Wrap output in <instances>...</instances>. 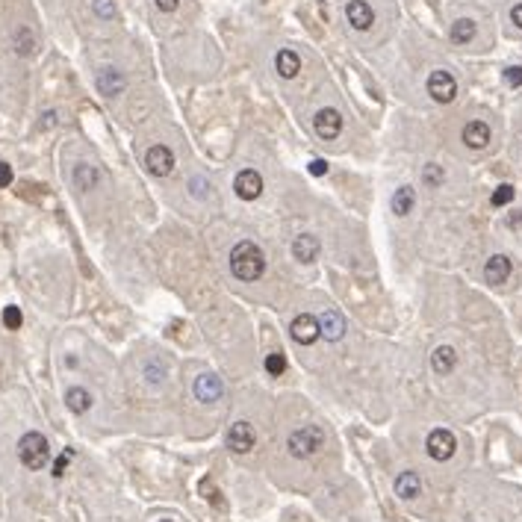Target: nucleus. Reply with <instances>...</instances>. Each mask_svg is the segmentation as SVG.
Segmentation results:
<instances>
[{
    "mask_svg": "<svg viewBox=\"0 0 522 522\" xmlns=\"http://www.w3.org/2000/svg\"><path fill=\"white\" fill-rule=\"evenodd\" d=\"M505 83L507 86H522V68L519 65H510V68L505 71Z\"/></svg>",
    "mask_w": 522,
    "mask_h": 522,
    "instance_id": "obj_33",
    "label": "nucleus"
},
{
    "mask_svg": "<svg viewBox=\"0 0 522 522\" xmlns=\"http://www.w3.org/2000/svg\"><path fill=\"white\" fill-rule=\"evenodd\" d=\"M227 449L236 454H248L254 449V428L248 422H233L227 431Z\"/></svg>",
    "mask_w": 522,
    "mask_h": 522,
    "instance_id": "obj_7",
    "label": "nucleus"
},
{
    "mask_svg": "<svg viewBox=\"0 0 522 522\" xmlns=\"http://www.w3.org/2000/svg\"><path fill=\"white\" fill-rule=\"evenodd\" d=\"M310 174H313V177L328 174V162L325 160H313V162H310Z\"/></svg>",
    "mask_w": 522,
    "mask_h": 522,
    "instance_id": "obj_35",
    "label": "nucleus"
},
{
    "mask_svg": "<svg viewBox=\"0 0 522 522\" xmlns=\"http://www.w3.org/2000/svg\"><path fill=\"white\" fill-rule=\"evenodd\" d=\"M12 165H9V162H0V189H6L9 183H12Z\"/></svg>",
    "mask_w": 522,
    "mask_h": 522,
    "instance_id": "obj_34",
    "label": "nucleus"
},
{
    "mask_svg": "<svg viewBox=\"0 0 522 522\" xmlns=\"http://www.w3.org/2000/svg\"><path fill=\"white\" fill-rule=\"evenodd\" d=\"M313 127L321 139H337L339 130H342V115L337 109H319L316 118H313Z\"/></svg>",
    "mask_w": 522,
    "mask_h": 522,
    "instance_id": "obj_11",
    "label": "nucleus"
},
{
    "mask_svg": "<svg viewBox=\"0 0 522 522\" xmlns=\"http://www.w3.org/2000/svg\"><path fill=\"white\" fill-rule=\"evenodd\" d=\"M65 404H68L71 413H86L88 407H92V395L83 386H71L68 393H65Z\"/></svg>",
    "mask_w": 522,
    "mask_h": 522,
    "instance_id": "obj_21",
    "label": "nucleus"
},
{
    "mask_svg": "<svg viewBox=\"0 0 522 522\" xmlns=\"http://www.w3.org/2000/svg\"><path fill=\"white\" fill-rule=\"evenodd\" d=\"M274 68H277V74H281L283 80H292V77L301 71V59H298L295 50H281L274 57Z\"/></svg>",
    "mask_w": 522,
    "mask_h": 522,
    "instance_id": "obj_19",
    "label": "nucleus"
},
{
    "mask_svg": "<svg viewBox=\"0 0 522 522\" xmlns=\"http://www.w3.org/2000/svg\"><path fill=\"white\" fill-rule=\"evenodd\" d=\"M192 195H198V198L204 195V183L201 180H192Z\"/></svg>",
    "mask_w": 522,
    "mask_h": 522,
    "instance_id": "obj_39",
    "label": "nucleus"
},
{
    "mask_svg": "<svg viewBox=\"0 0 522 522\" xmlns=\"http://www.w3.org/2000/svg\"><path fill=\"white\" fill-rule=\"evenodd\" d=\"M416 204V192H413V186H402V189H395V195H393V213L395 216H407L410 209H413Z\"/></svg>",
    "mask_w": 522,
    "mask_h": 522,
    "instance_id": "obj_22",
    "label": "nucleus"
},
{
    "mask_svg": "<svg viewBox=\"0 0 522 522\" xmlns=\"http://www.w3.org/2000/svg\"><path fill=\"white\" fill-rule=\"evenodd\" d=\"M15 48H18V53H32V36H30V30L27 27H21L18 30V36H15Z\"/></svg>",
    "mask_w": 522,
    "mask_h": 522,
    "instance_id": "obj_29",
    "label": "nucleus"
},
{
    "mask_svg": "<svg viewBox=\"0 0 522 522\" xmlns=\"http://www.w3.org/2000/svg\"><path fill=\"white\" fill-rule=\"evenodd\" d=\"M230 272L239 277V281H257L265 272V254L260 245L254 242H239L236 248L230 251Z\"/></svg>",
    "mask_w": 522,
    "mask_h": 522,
    "instance_id": "obj_1",
    "label": "nucleus"
},
{
    "mask_svg": "<svg viewBox=\"0 0 522 522\" xmlns=\"http://www.w3.org/2000/svg\"><path fill=\"white\" fill-rule=\"evenodd\" d=\"M319 325H321L325 339H330V342L342 339V334H346V319H342L339 310H325V316L319 319Z\"/></svg>",
    "mask_w": 522,
    "mask_h": 522,
    "instance_id": "obj_14",
    "label": "nucleus"
},
{
    "mask_svg": "<svg viewBox=\"0 0 522 522\" xmlns=\"http://www.w3.org/2000/svg\"><path fill=\"white\" fill-rule=\"evenodd\" d=\"M321 446H325V431L319 425H301L286 440V449H290L292 458H310V454H316Z\"/></svg>",
    "mask_w": 522,
    "mask_h": 522,
    "instance_id": "obj_3",
    "label": "nucleus"
},
{
    "mask_svg": "<svg viewBox=\"0 0 522 522\" xmlns=\"http://www.w3.org/2000/svg\"><path fill=\"white\" fill-rule=\"evenodd\" d=\"M95 12L101 15V18H113V15H115L113 0H95Z\"/></svg>",
    "mask_w": 522,
    "mask_h": 522,
    "instance_id": "obj_32",
    "label": "nucleus"
},
{
    "mask_svg": "<svg viewBox=\"0 0 522 522\" xmlns=\"http://www.w3.org/2000/svg\"><path fill=\"white\" fill-rule=\"evenodd\" d=\"M510 21H514V24L522 30V3H516L514 9H510Z\"/></svg>",
    "mask_w": 522,
    "mask_h": 522,
    "instance_id": "obj_36",
    "label": "nucleus"
},
{
    "mask_svg": "<svg viewBox=\"0 0 522 522\" xmlns=\"http://www.w3.org/2000/svg\"><path fill=\"white\" fill-rule=\"evenodd\" d=\"M145 165H148L151 174L165 177V174H171V169H174V153L165 148V145H153V148H148V153H145Z\"/></svg>",
    "mask_w": 522,
    "mask_h": 522,
    "instance_id": "obj_8",
    "label": "nucleus"
},
{
    "mask_svg": "<svg viewBox=\"0 0 522 522\" xmlns=\"http://www.w3.org/2000/svg\"><path fill=\"white\" fill-rule=\"evenodd\" d=\"M71 458H74V451H71V449H65V451L59 454V458H57V463H53V475H57V478H62V475H65V466H68Z\"/></svg>",
    "mask_w": 522,
    "mask_h": 522,
    "instance_id": "obj_31",
    "label": "nucleus"
},
{
    "mask_svg": "<svg viewBox=\"0 0 522 522\" xmlns=\"http://www.w3.org/2000/svg\"><path fill=\"white\" fill-rule=\"evenodd\" d=\"M201 496L207 498L209 505H216V507H225V502H221V493L213 487V481H201Z\"/></svg>",
    "mask_w": 522,
    "mask_h": 522,
    "instance_id": "obj_30",
    "label": "nucleus"
},
{
    "mask_svg": "<svg viewBox=\"0 0 522 522\" xmlns=\"http://www.w3.org/2000/svg\"><path fill=\"white\" fill-rule=\"evenodd\" d=\"M21 321H24V316H21V310H18L15 304H9V307L3 310V325H6L9 330H18V328H21Z\"/></svg>",
    "mask_w": 522,
    "mask_h": 522,
    "instance_id": "obj_28",
    "label": "nucleus"
},
{
    "mask_svg": "<svg viewBox=\"0 0 522 522\" xmlns=\"http://www.w3.org/2000/svg\"><path fill=\"white\" fill-rule=\"evenodd\" d=\"M463 142L475 151H481L490 145V127L484 124V121H469V124L463 127Z\"/></svg>",
    "mask_w": 522,
    "mask_h": 522,
    "instance_id": "obj_15",
    "label": "nucleus"
},
{
    "mask_svg": "<svg viewBox=\"0 0 522 522\" xmlns=\"http://www.w3.org/2000/svg\"><path fill=\"white\" fill-rule=\"evenodd\" d=\"M431 366H434L437 375H449V372H454V366H458V354H454L451 346H440L431 354Z\"/></svg>",
    "mask_w": 522,
    "mask_h": 522,
    "instance_id": "obj_20",
    "label": "nucleus"
},
{
    "mask_svg": "<svg viewBox=\"0 0 522 522\" xmlns=\"http://www.w3.org/2000/svg\"><path fill=\"white\" fill-rule=\"evenodd\" d=\"M160 522H174V519H160Z\"/></svg>",
    "mask_w": 522,
    "mask_h": 522,
    "instance_id": "obj_40",
    "label": "nucleus"
},
{
    "mask_svg": "<svg viewBox=\"0 0 522 522\" xmlns=\"http://www.w3.org/2000/svg\"><path fill=\"white\" fill-rule=\"evenodd\" d=\"M425 449L434 460H449L454 454V449H458V440H454V434L449 428H434L425 440Z\"/></svg>",
    "mask_w": 522,
    "mask_h": 522,
    "instance_id": "obj_4",
    "label": "nucleus"
},
{
    "mask_svg": "<svg viewBox=\"0 0 522 522\" xmlns=\"http://www.w3.org/2000/svg\"><path fill=\"white\" fill-rule=\"evenodd\" d=\"M442 177H446L442 174V165H434V162L425 165V171H422V180H425V186H431V189L442 186Z\"/></svg>",
    "mask_w": 522,
    "mask_h": 522,
    "instance_id": "obj_27",
    "label": "nucleus"
},
{
    "mask_svg": "<svg viewBox=\"0 0 522 522\" xmlns=\"http://www.w3.org/2000/svg\"><path fill=\"white\" fill-rule=\"evenodd\" d=\"M97 88H101V95H106V97L121 95V88H124V74L115 71V68H104L101 74H97Z\"/></svg>",
    "mask_w": 522,
    "mask_h": 522,
    "instance_id": "obj_17",
    "label": "nucleus"
},
{
    "mask_svg": "<svg viewBox=\"0 0 522 522\" xmlns=\"http://www.w3.org/2000/svg\"><path fill=\"white\" fill-rule=\"evenodd\" d=\"M475 39V21L469 18H460L451 24V41L454 44H469Z\"/></svg>",
    "mask_w": 522,
    "mask_h": 522,
    "instance_id": "obj_23",
    "label": "nucleus"
},
{
    "mask_svg": "<svg viewBox=\"0 0 522 522\" xmlns=\"http://www.w3.org/2000/svg\"><path fill=\"white\" fill-rule=\"evenodd\" d=\"M346 18H348V24L354 30H369L372 27V6L366 3V0H348V6H346Z\"/></svg>",
    "mask_w": 522,
    "mask_h": 522,
    "instance_id": "obj_12",
    "label": "nucleus"
},
{
    "mask_svg": "<svg viewBox=\"0 0 522 522\" xmlns=\"http://www.w3.org/2000/svg\"><path fill=\"white\" fill-rule=\"evenodd\" d=\"M74 180H77V186H80V189H95V183L101 180V174H97L95 165H77Z\"/></svg>",
    "mask_w": 522,
    "mask_h": 522,
    "instance_id": "obj_24",
    "label": "nucleus"
},
{
    "mask_svg": "<svg viewBox=\"0 0 522 522\" xmlns=\"http://www.w3.org/2000/svg\"><path fill=\"white\" fill-rule=\"evenodd\" d=\"M221 395H225V384H221V377L207 375V372L201 377H195V398L198 402L209 404V402H218Z\"/></svg>",
    "mask_w": 522,
    "mask_h": 522,
    "instance_id": "obj_9",
    "label": "nucleus"
},
{
    "mask_svg": "<svg viewBox=\"0 0 522 522\" xmlns=\"http://www.w3.org/2000/svg\"><path fill=\"white\" fill-rule=\"evenodd\" d=\"M428 95L437 104H451L454 95H458V83H454V77L449 71H434L428 77Z\"/></svg>",
    "mask_w": 522,
    "mask_h": 522,
    "instance_id": "obj_6",
    "label": "nucleus"
},
{
    "mask_svg": "<svg viewBox=\"0 0 522 522\" xmlns=\"http://www.w3.org/2000/svg\"><path fill=\"white\" fill-rule=\"evenodd\" d=\"M422 493V478L416 472H402L395 478V496H402L404 502H410V498H416Z\"/></svg>",
    "mask_w": 522,
    "mask_h": 522,
    "instance_id": "obj_18",
    "label": "nucleus"
},
{
    "mask_svg": "<svg viewBox=\"0 0 522 522\" xmlns=\"http://www.w3.org/2000/svg\"><path fill=\"white\" fill-rule=\"evenodd\" d=\"M157 6L162 9V12H174V9H177V0H157Z\"/></svg>",
    "mask_w": 522,
    "mask_h": 522,
    "instance_id": "obj_37",
    "label": "nucleus"
},
{
    "mask_svg": "<svg viewBox=\"0 0 522 522\" xmlns=\"http://www.w3.org/2000/svg\"><path fill=\"white\" fill-rule=\"evenodd\" d=\"M233 189H236V195L242 198V201H254V198H260V192H263V177L254 169H245V171L236 174Z\"/></svg>",
    "mask_w": 522,
    "mask_h": 522,
    "instance_id": "obj_10",
    "label": "nucleus"
},
{
    "mask_svg": "<svg viewBox=\"0 0 522 522\" xmlns=\"http://www.w3.org/2000/svg\"><path fill=\"white\" fill-rule=\"evenodd\" d=\"M292 257L298 263H313L319 257V239L310 236V233H304V236H298L292 242Z\"/></svg>",
    "mask_w": 522,
    "mask_h": 522,
    "instance_id": "obj_16",
    "label": "nucleus"
},
{
    "mask_svg": "<svg viewBox=\"0 0 522 522\" xmlns=\"http://www.w3.org/2000/svg\"><path fill=\"white\" fill-rule=\"evenodd\" d=\"M290 334H292V339L298 342V346H313V342L321 337V325H319V319H316V316L301 313V316H295V319H292Z\"/></svg>",
    "mask_w": 522,
    "mask_h": 522,
    "instance_id": "obj_5",
    "label": "nucleus"
},
{
    "mask_svg": "<svg viewBox=\"0 0 522 522\" xmlns=\"http://www.w3.org/2000/svg\"><path fill=\"white\" fill-rule=\"evenodd\" d=\"M522 225V213H514V216H507V227H519Z\"/></svg>",
    "mask_w": 522,
    "mask_h": 522,
    "instance_id": "obj_38",
    "label": "nucleus"
},
{
    "mask_svg": "<svg viewBox=\"0 0 522 522\" xmlns=\"http://www.w3.org/2000/svg\"><path fill=\"white\" fill-rule=\"evenodd\" d=\"M18 458H21V463H24L27 469H41V466L50 460L48 440H44L39 431H27V434L21 437V442H18Z\"/></svg>",
    "mask_w": 522,
    "mask_h": 522,
    "instance_id": "obj_2",
    "label": "nucleus"
},
{
    "mask_svg": "<svg viewBox=\"0 0 522 522\" xmlns=\"http://www.w3.org/2000/svg\"><path fill=\"white\" fill-rule=\"evenodd\" d=\"M514 195H516V189L510 186V183H502V186H498L496 192H493L490 204H493V207H505V204H510V201H514Z\"/></svg>",
    "mask_w": 522,
    "mask_h": 522,
    "instance_id": "obj_26",
    "label": "nucleus"
},
{
    "mask_svg": "<svg viewBox=\"0 0 522 522\" xmlns=\"http://www.w3.org/2000/svg\"><path fill=\"white\" fill-rule=\"evenodd\" d=\"M265 372H269L272 377H277V375L286 372V357H283V351H274V354H269V357H265Z\"/></svg>",
    "mask_w": 522,
    "mask_h": 522,
    "instance_id": "obj_25",
    "label": "nucleus"
},
{
    "mask_svg": "<svg viewBox=\"0 0 522 522\" xmlns=\"http://www.w3.org/2000/svg\"><path fill=\"white\" fill-rule=\"evenodd\" d=\"M484 277H487V283H493V286L505 283L510 277V260L505 257V254H493L484 265Z\"/></svg>",
    "mask_w": 522,
    "mask_h": 522,
    "instance_id": "obj_13",
    "label": "nucleus"
}]
</instances>
